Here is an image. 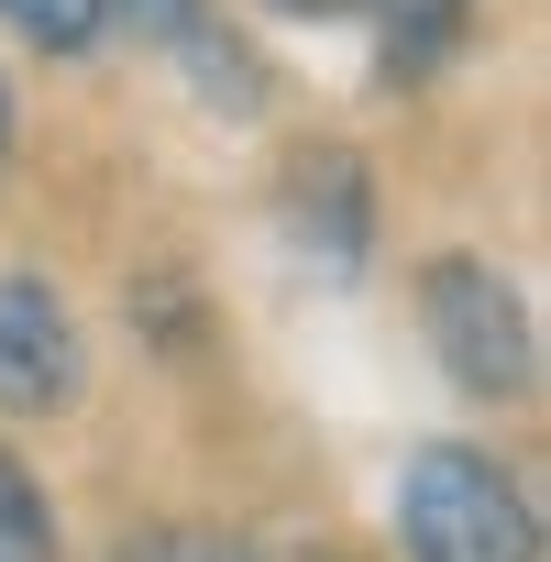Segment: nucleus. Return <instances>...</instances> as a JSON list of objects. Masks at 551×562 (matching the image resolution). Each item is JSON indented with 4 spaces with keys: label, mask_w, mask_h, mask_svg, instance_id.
Here are the masks:
<instances>
[{
    "label": "nucleus",
    "mask_w": 551,
    "mask_h": 562,
    "mask_svg": "<svg viewBox=\"0 0 551 562\" xmlns=\"http://www.w3.org/2000/svg\"><path fill=\"white\" fill-rule=\"evenodd\" d=\"M397 540L408 562H540V518L518 474L474 441H419L397 463Z\"/></svg>",
    "instance_id": "obj_1"
},
{
    "label": "nucleus",
    "mask_w": 551,
    "mask_h": 562,
    "mask_svg": "<svg viewBox=\"0 0 551 562\" xmlns=\"http://www.w3.org/2000/svg\"><path fill=\"white\" fill-rule=\"evenodd\" d=\"M419 331H430V353H441V375L463 386V397H529L540 386V342H529V310H518V288L496 265H474V254H430L419 265Z\"/></svg>",
    "instance_id": "obj_2"
},
{
    "label": "nucleus",
    "mask_w": 551,
    "mask_h": 562,
    "mask_svg": "<svg viewBox=\"0 0 551 562\" xmlns=\"http://www.w3.org/2000/svg\"><path fill=\"white\" fill-rule=\"evenodd\" d=\"M89 386V353H78V321L45 276H0V408L12 419H56L78 408Z\"/></svg>",
    "instance_id": "obj_3"
},
{
    "label": "nucleus",
    "mask_w": 551,
    "mask_h": 562,
    "mask_svg": "<svg viewBox=\"0 0 551 562\" xmlns=\"http://www.w3.org/2000/svg\"><path fill=\"white\" fill-rule=\"evenodd\" d=\"M276 210H288V243H299L321 276H353V265L375 254V177H364L353 144H299Z\"/></svg>",
    "instance_id": "obj_4"
},
{
    "label": "nucleus",
    "mask_w": 551,
    "mask_h": 562,
    "mask_svg": "<svg viewBox=\"0 0 551 562\" xmlns=\"http://www.w3.org/2000/svg\"><path fill=\"white\" fill-rule=\"evenodd\" d=\"M474 23V0H375V67L386 78H430Z\"/></svg>",
    "instance_id": "obj_5"
},
{
    "label": "nucleus",
    "mask_w": 551,
    "mask_h": 562,
    "mask_svg": "<svg viewBox=\"0 0 551 562\" xmlns=\"http://www.w3.org/2000/svg\"><path fill=\"white\" fill-rule=\"evenodd\" d=\"M0 562H56V507L12 441H0Z\"/></svg>",
    "instance_id": "obj_6"
},
{
    "label": "nucleus",
    "mask_w": 551,
    "mask_h": 562,
    "mask_svg": "<svg viewBox=\"0 0 551 562\" xmlns=\"http://www.w3.org/2000/svg\"><path fill=\"white\" fill-rule=\"evenodd\" d=\"M0 34H23L34 56H89L111 23H100V0H0Z\"/></svg>",
    "instance_id": "obj_7"
},
{
    "label": "nucleus",
    "mask_w": 551,
    "mask_h": 562,
    "mask_svg": "<svg viewBox=\"0 0 551 562\" xmlns=\"http://www.w3.org/2000/svg\"><path fill=\"white\" fill-rule=\"evenodd\" d=\"M177 56L199 67V89H210L221 111H254V100H265V67H254L243 45H221V23H199V34H177Z\"/></svg>",
    "instance_id": "obj_8"
},
{
    "label": "nucleus",
    "mask_w": 551,
    "mask_h": 562,
    "mask_svg": "<svg viewBox=\"0 0 551 562\" xmlns=\"http://www.w3.org/2000/svg\"><path fill=\"white\" fill-rule=\"evenodd\" d=\"M111 562H254V551H243L232 529H188V518H177V529H144V540H122Z\"/></svg>",
    "instance_id": "obj_9"
},
{
    "label": "nucleus",
    "mask_w": 551,
    "mask_h": 562,
    "mask_svg": "<svg viewBox=\"0 0 551 562\" xmlns=\"http://www.w3.org/2000/svg\"><path fill=\"white\" fill-rule=\"evenodd\" d=\"M100 23H133V34L177 45V34H199V23H210V0H100Z\"/></svg>",
    "instance_id": "obj_10"
},
{
    "label": "nucleus",
    "mask_w": 551,
    "mask_h": 562,
    "mask_svg": "<svg viewBox=\"0 0 551 562\" xmlns=\"http://www.w3.org/2000/svg\"><path fill=\"white\" fill-rule=\"evenodd\" d=\"M133 321H155L166 342H188V331H199V310H188V276H155V288H133Z\"/></svg>",
    "instance_id": "obj_11"
},
{
    "label": "nucleus",
    "mask_w": 551,
    "mask_h": 562,
    "mask_svg": "<svg viewBox=\"0 0 551 562\" xmlns=\"http://www.w3.org/2000/svg\"><path fill=\"white\" fill-rule=\"evenodd\" d=\"M276 12H299V23H331V12H364V0H276Z\"/></svg>",
    "instance_id": "obj_12"
},
{
    "label": "nucleus",
    "mask_w": 551,
    "mask_h": 562,
    "mask_svg": "<svg viewBox=\"0 0 551 562\" xmlns=\"http://www.w3.org/2000/svg\"><path fill=\"white\" fill-rule=\"evenodd\" d=\"M0 155H12V78H0Z\"/></svg>",
    "instance_id": "obj_13"
}]
</instances>
